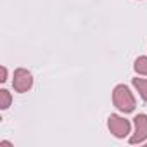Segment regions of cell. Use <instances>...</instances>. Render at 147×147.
I'll use <instances>...</instances> for the list:
<instances>
[{"instance_id":"6da1fadb","label":"cell","mask_w":147,"mask_h":147,"mask_svg":"<svg viewBox=\"0 0 147 147\" xmlns=\"http://www.w3.org/2000/svg\"><path fill=\"white\" fill-rule=\"evenodd\" d=\"M113 104L118 107V111L126 114V113L135 111L137 100H135V95L131 94V90L121 83V85H116L113 90Z\"/></svg>"},{"instance_id":"7a4b0ae2","label":"cell","mask_w":147,"mask_h":147,"mask_svg":"<svg viewBox=\"0 0 147 147\" xmlns=\"http://www.w3.org/2000/svg\"><path fill=\"white\" fill-rule=\"evenodd\" d=\"M107 128L109 131L116 137V138H125L130 135V130H131V125L128 119H125L123 116H118V114H111L107 118Z\"/></svg>"},{"instance_id":"3957f363","label":"cell","mask_w":147,"mask_h":147,"mask_svg":"<svg viewBox=\"0 0 147 147\" xmlns=\"http://www.w3.org/2000/svg\"><path fill=\"white\" fill-rule=\"evenodd\" d=\"M12 87L18 94H26L33 87V76L31 73L24 67H19L14 71V78H12Z\"/></svg>"},{"instance_id":"277c9868","label":"cell","mask_w":147,"mask_h":147,"mask_svg":"<svg viewBox=\"0 0 147 147\" xmlns=\"http://www.w3.org/2000/svg\"><path fill=\"white\" fill-rule=\"evenodd\" d=\"M133 133L130 135V144H144L147 142V114H137L133 118Z\"/></svg>"},{"instance_id":"5b68a950","label":"cell","mask_w":147,"mask_h":147,"mask_svg":"<svg viewBox=\"0 0 147 147\" xmlns=\"http://www.w3.org/2000/svg\"><path fill=\"white\" fill-rule=\"evenodd\" d=\"M133 69L137 75H142V76H147V55H140L135 59L133 62Z\"/></svg>"},{"instance_id":"8992f818","label":"cell","mask_w":147,"mask_h":147,"mask_svg":"<svg viewBox=\"0 0 147 147\" xmlns=\"http://www.w3.org/2000/svg\"><path fill=\"white\" fill-rule=\"evenodd\" d=\"M133 87L137 88V92L140 94V97L147 102V80L145 78H133Z\"/></svg>"},{"instance_id":"52a82bcc","label":"cell","mask_w":147,"mask_h":147,"mask_svg":"<svg viewBox=\"0 0 147 147\" xmlns=\"http://www.w3.org/2000/svg\"><path fill=\"white\" fill-rule=\"evenodd\" d=\"M11 102H12V95H11V92L5 90V88H2V90H0V109L5 111V109L11 106Z\"/></svg>"},{"instance_id":"ba28073f","label":"cell","mask_w":147,"mask_h":147,"mask_svg":"<svg viewBox=\"0 0 147 147\" xmlns=\"http://www.w3.org/2000/svg\"><path fill=\"white\" fill-rule=\"evenodd\" d=\"M7 76H9V71H7V67L5 66H2V78H0V82H7Z\"/></svg>"},{"instance_id":"9c48e42d","label":"cell","mask_w":147,"mask_h":147,"mask_svg":"<svg viewBox=\"0 0 147 147\" xmlns=\"http://www.w3.org/2000/svg\"><path fill=\"white\" fill-rule=\"evenodd\" d=\"M0 145H4V147H12V144H11V142H5V140L0 142Z\"/></svg>"},{"instance_id":"30bf717a","label":"cell","mask_w":147,"mask_h":147,"mask_svg":"<svg viewBox=\"0 0 147 147\" xmlns=\"http://www.w3.org/2000/svg\"><path fill=\"white\" fill-rule=\"evenodd\" d=\"M145 145H147V142H145Z\"/></svg>"}]
</instances>
